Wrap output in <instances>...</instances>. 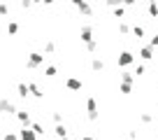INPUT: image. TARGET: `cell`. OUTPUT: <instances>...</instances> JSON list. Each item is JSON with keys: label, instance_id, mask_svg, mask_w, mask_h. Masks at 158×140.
<instances>
[{"label": "cell", "instance_id": "obj_1", "mask_svg": "<svg viewBox=\"0 0 158 140\" xmlns=\"http://www.w3.org/2000/svg\"><path fill=\"white\" fill-rule=\"evenodd\" d=\"M86 117H89V121H98L100 119V112H98V100L93 98V96H89L86 98Z\"/></svg>", "mask_w": 158, "mask_h": 140}, {"label": "cell", "instance_id": "obj_2", "mask_svg": "<svg viewBox=\"0 0 158 140\" xmlns=\"http://www.w3.org/2000/svg\"><path fill=\"white\" fill-rule=\"evenodd\" d=\"M44 65V54H40V51H33V54H28V61H26V68L28 70H37Z\"/></svg>", "mask_w": 158, "mask_h": 140}, {"label": "cell", "instance_id": "obj_3", "mask_svg": "<svg viewBox=\"0 0 158 140\" xmlns=\"http://www.w3.org/2000/svg\"><path fill=\"white\" fill-rule=\"evenodd\" d=\"M135 54L133 51H121V54L116 56V63H118V68H128V65H133L135 63Z\"/></svg>", "mask_w": 158, "mask_h": 140}, {"label": "cell", "instance_id": "obj_4", "mask_svg": "<svg viewBox=\"0 0 158 140\" xmlns=\"http://www.w3.org/2000/svg\"><path fill=\"white\" fill-rule=\"evenodd\" d=\"M70 2L77 7L79 14H84V16H91V14H93V7H91L89 0H70Z\"/></svg>", "mask_w": 158, "mask_h": 140}, {"label": "cell", "instance_id": "obj_5", "mask_svg": "<svg viewBox=\"0 0 158 140\" xmlns=\"http://www.w3.org/2000/svg\"><path fill=\"white\" fill-rule=\"evenodd\" d=\"M0 112L2 115H16V105L12 103V100H7V98H0Z\"/></svg>", "mask_w": 158, "mask_h": 140}, {"label": "cell", "instance_id": "obj_6", "mask_svg": "<svg viewBox=\"0 0 158 140\" xmlns=\"http://www.w3.org/2000/svg\"><path fill=\"white\" fill-rule=\"evenodd\" d=\"M79 37H81V42H84V45H86V42H91V40H95V37H93V26H89V24L81 26V30H79Z\"/></svg>", "mask_w": 158, "mask_h": 140}, {"label": "cell", "instance_id": "obj_7", "mask_svg": "<svg viewBox=\"0 0 158 140\" xmlns=\"http://www.w3.org/2000/svg\"><path fill=\"white\" fill-rule=\"evenodd\" d=\"M137 54H139V59H142V61H153V59H156V56H153V47H151V45L139 47Z\"/></svg>", "mask_w": 158, "mask_h": 140}, {"label": "cell", "instance_id": "obj_8", "mask_svg": "<svg viewBox=\"0 0 158 140\" xmlns=\"http://www.w3.org/2000/svg\"><path fill=\"white\" fill-rule=\"evenodd\" d=\"M19 138H21V140H37L40 135L33 131V126H23V129L19 131Z\"/></svg>", "mask_w": 158, "mask_h": 140}, {"label": "cell", "instance_id": "obj_9", "mask_svg": "<svg viewBox=\"0 0 158 140\" xmlns=\"http://www.w3.org/2000/svg\"><path fill=\"white\" fill-rule=\"evenodd\" d=\"M16 119H19L21 126H33V119H30V115H28L26 110H19V112H16Z\"/></svg>", "mask_w": 158, "mask_h": 140}, {"label": "cell", "instance_id": "obj_10", "mask_svg": "<svg viewBox=\"0 0 158 140\" xmlns=\"http://www.w3.org/2000/svg\"><path fill=\"white\" fill-rule=\"evenodd\" d=\"M65 86H68L70 91H81V80H77V77H68V80H65Z\"/></svg>", "mask_w": 158, "mask_h": 140}, {"label": "cell", "instance_id": "obj_11", "mask_svg": "<svg viewBox=\"0 0 158 140\" xmlns=\"http://www.w3.org/2000/svg\"><path fill=\"white\" fill-rule=\"evenodd\" d=\"M16 94H19L21 98H28L30 96V86L26 84V82H19V84H16Z\"/></svg>", "mask_w": 158, "mask_h": 140}, {"label": "cell", "instance_id": "obj_12", "mask_svg": "<svg viewBox=\"0 0 158 140\" xmlns=\"http://www.w3.org/2000/svg\"><path fill=\"white\" fill-rule=\"evenodd\" d=\"M28 86H30V96H33V98H42V91H40V86L35 84V82H28Z\"/></svg>", "mask_w": 158, "mask_h": 140}, {"label": "cell", "instance_id": "obj_13", "mask_svg": "<svg viewBox=\"0 0 158 140\" xmlns=\"http://www.w3.org/2000/svg\"><path fill=\"white\" fill-rule=\"evenodd\" d=\"M118 91H121L123 96L133 94V84H130V82H121V84H118Z\"/></svg>", "mask_w": 158, "mask_h": 140}, {"label": "cell", "instance_id": "obj_14", "mask_svg": "<svg viewBox=\"0 0 158 140\" xmlns=\"http://www.w3.org/2000/svg\"><path fill=\"white\" fill-rule=\"evenodd\" d=\"M102 68H105L102 59H93V61H91V70H93V72H100Z\"/></svg>", "mask_w": 158, "mask_h": 140}, {"label": "cell", "instance_id": "obj_15", "mask_svg": "<svg viewBox=\"0 0 158 140\" xmlns=\"http://www.w3.org/2000/svg\"><path fill=\"white\" fill-rule=\"evenodd\" d=\"M54 133L58 135V138H68V129H65V124H56Z\"/></svg>", "mask_w": 158, "mask_h": 140}, {"label": "cell", "instance_id": "obj_16", "mask_svg": "<svg viewBox=\"0 0 158 140\" xmlns=\"http://www.w3.org/2000/svg\"><path fill=\"white\" fill-rule=\"evenodd\" d=\"M121 82H130V84H135V72L123 70V72H121Z\"/></svg>", "mask_w": 158, "mask_h": 140}, {"label": "cell", "instance_id": "obj_17", "mask_svg": "<svg viewBox=\"0 0 158 140\" xmlns=\"http://www.w3.org/2000/svg\"><path fill=\"white\" fill-rule=\"evenodd\" d=\"M147 12H149V16H153V19H158V2H149Z\"/></svg>", "mask_w": 158, "mask_h": 140}, {"label": "cell", "instance_id": "obj_18", "mask_svg": "<svg viewBox=\"0 0 158 140\" xmlns=\"http://www.w3.org/2000/svg\"><path fill=\"white\" fill-rule=\"evenodd\" d=\"M118 33H121V35H128V33H133V28H130V24H126V21H121V24H118Z\"/></svg>", "mask_w": 158, "mask_h": 140}, {"label": "cell", "instance_id": "obj_19", "mask_svg": "<svg viewBox=\"0 0 158 140\" xmlns=\"http://www.w3.org/2000/svg\"><path fill=\"white\" fill-rule=\"evenodd\" d=\"M123 16H126V7L123 5L114 7V19H123Z\"/></svg>", "mask_w": 158, "mask_h": 140}, {"label": "cell", "instance_id": "obj_20", "mask_svg": "<svg viewBox=\"0 0 158 140\" xmlns=\"http://www.w3.org/2000/svg\"><path fill=\"white\" fill-rule=\"evenodd\" d=\"M86 51H89V54H95V51H98V40L86 42Z\"/></svg>", "mask_w": 158, "mask_h": 140}, {"label": "cell", "instance_id": "obj_21", "mask_svg": "<svg viewBox=\"0 0 158 140\" xmlns=\"http://www.w3.org/2000/svg\"><path fill=\"white\" fill-rule=\"evenodd\" d=\"M7 33L16 35V33H19V24H16V21H10V24H7Z\"/></svg>", "mask_w": 158, "mask_h": 140}, {"label": "cell", "instance_id": "obj_22", "mask_svg": "<svg viewBox=\"0 0 158 140\" xmlns=\"http://www.w3.org/2000/svg\"><path fill=\"white\" fill-rule=\"evenodd\" d=\"M44 51H47V54H54V51H56V42L54 40H47L44 42Z\"/></svg>", "mask_w": 158, "mask_h": 140}, {"label": "cell", "instance_id": "obj_23", "mask_svg": "<svg viewBox=\"0 0 158 140\" xmlns=\"http://www.w3.org/2000/svg\"><path fill=\"white\" fill-rule=\"evenodd\" d=\"M33 131H35L37 135H44V126L40 124V121H33Z\"/></svg>", "mask_w": 158, "mask_h": 140}, {"label": "cell", "instance_id": "obj_24", "mask_svg": "<svg viewBox=\"0 0 158 140\" xmlns=\"http://www.w3.org/2000/svg\"><path fill=\"white\" fill-rule=\"evenodd\" d=\"M139 121H142V124H151V121H153V117L149 115V112H142V115H139Z\"/></svg>", "mask_w": 158, "mask_h": 140}, {"label": "cell", "instance_id": "obj_25", "mask_svg": "<svg viewBox=\"0 0 158 140\" xmlns=\"http://www.w3.org/2000/svg\"><path fill=\"white\" fill-rule=\"evenodd\" d=\"M44 75L47 77H56V65H47V68H44Z\"/></svg>", "mask_w": 158, "mask_h": 140}, {"label": "cell", "instance_id": "obj_26", "mask_svg": "<svg viewBox=\"0 0 158 140\" xmlns=\"http://www.w3.org/2000/svg\"><path fill=\"white\" fill-rule=\"evenodd\" d=\"M133 35L135 37H144V28L142 26H133Z\"/></svg>", "mask_w": 158, "mask_h": 140}, {"label": "cell", "instance_id": "obj_27", "mask_svg": "<svg viewBox=\"0 0 158 140\" xmlns=\"http://www.w3.org/2000/svg\"><path fill=\"white\" fill-rule=\"evenodd\" d=\"M10 14V5L7 2H0V16H7Z\"/></svg>", "mask_w": 158, "mask_h": 140}, {"label": "cell", "instance_id": "obj_28", "mask_svg": "<svg viewBox=\"0 0 158 140\" xmlns=\"http://www.w3.org/2000/svg\"><path fill=\"white\" fill-rule=\"evenodd\" d=\"M105 2H107L112 10H114V7H118V5H123V0H105Z\"/></svg>", "mask_w": 158, "mask_h": 140}, {"label": "cell", "instance_id": "obj_29", "mask_svg": "<svg viewBox=\"0 0 158 140\" xmlns=\"http://www.w3.org/2000/svg\"><path fill=\"white\" fill-rule=\"evenodd\" d=\"M2 140H21V138L16 133H5V135H2Z\"/></svg>", "mask_w": 158, "mask_h": 140}, {"label": "cell", "instance_id": "obj_30", "mask_svg": "<svg viewBox=\"0 0 158 140\" xmlns=\"http://www.w3.org/2000/svg\"><path fill=\"white\" fill-rule=\"evenodd\" d=\"M144 72H147V65H137V68H135V75H144Z\"/></svg>", "mask_w": 158, "mask_h": 140}, {"label": "cell", "instance_id": "obj_31", "mask_svg": "<svg viewBox=\"0 0 158 140\" xmlns=\"http://www.w3.org/2000/svg\"><path fill=\"white\" fill-rule=\"evenodd\" d=\"M51 117H54V121H56V124H63V115H60V112H54Z\"/></svg>", "mask_w": 158, "mask_h": 140}, {"label": "cell", "instance_id": "obj_32", "mask_svg": "<svg viewBox=\"0 0 158 140\" xmlns=\"http://www.w3.org/2000/svg\"><path fill=\"white\" fill-rule=\"evenodd\" d=\"M149 45H151V47H153V49H156V47H158V35H153L151 40H149Z\"/></svg>", "mask_w": 158, "mask_h": 140}, {"label": "cell", "instance_id": "obj_33", "mask_svg": "<svg viewBox=\"0 0 158 140\" xmlns=\"http://www.w3.org/2000/svg\"><path fill=\"white\" fill-rule=\"evenodd\" d=\"M30 5H33V0H21V7H23V10H28Z\"/></svg>", "mask_w": 158, "mask_h": 140}, {"label": "cell", "instance_id": "obj_34", "mask_svg": "<svg viewBox=\"0 0 158 140\" xmlns=\"http://www.w3.org/2000/svg\"><path fill=\"white\" fill-rule=\"evenodd\" d=\"M123 5L126 7H135V5H137V0H123Z\"/></svg>", "mask_w": 158, "mask_h": 140}, {"label": "cell", "instance_id": "obj_35", "mask_svg": "<svg viewBox=\"0 0 158 140\" xmlns=\"http://www.w3.org/2000/svg\"><path fill=\"white\" fill-rule=\"evenodd\" d=\"M128 140H137V133H135V131H130V133H128Z\"/></svg>", "mask_w": 158, "mask_h": 140}, {"label": "cell", "instance_id": "obj_36", "mask_svg": "<svg viewBox=\"0 0 158 140\" xmlns=\"http://www.w3.org/2000/svg\"><path fill=\"white\" fill-rule=\"evenodd\" d=\"M42 2H44V5H54L56 0H42Z\"/></svg>", "mask_w": 158, "mask_h": 140}, {"label": "cell", "instance_id": "obj_37", "mask_svg": "<svg viewBox=\"0 0 158 140\" xmlns=\"http://www.w3.org/2000/svg\"><path fill=\"white\" fill-rule=\"evenodd\" d=\"M81 140H95V138H91V135H84V138H81Z\"/></svg>", "mask_w": 158, "mask_h": 140}, {"label": "cell", "instance_id": "obj_38", "mask_svg": "<svg viewBox=\"0 0 158 140\" xmlns=\"http://www.w3.org/2000/svg\"><path fill=\"white\" fill-rule=\"evenodd\" d=\"M40 2H42V0H33V5H40Z\"/></svg>", "mask_w": 158, "mask_h": 140}, {"label": "cell", "instance_id": "obj_39", "mask_svg": "<svg viewBox=\"0 0 158 140\" xmlns=\"http://www.w3.org/2000/svg\"><path fill=\"white\" fill-rule=\"evenodd\" d=\"M147 2H156V0H147Z\"/></svg>", "mask_w": 158, "mask_h": 140}, {"label": "cell", "instance_id": "obj_40", "mask_svg": "<svg viewBox=\"0 0 158 140\" xmlns=\"http://www.w3.org/2000/svg\"><path fill=\"white\" fill-rule=\"evenodd\" d=\"M60 140H70V138H60Z\"/></svg>", "mask_w": 158, "mask_h": 140}, {"label": "cell", "instance_id": "obj_41", "mask_svg": "<svg viewBox=\"0 0 158 140\" xmlns=\"http://www.w3.org/2000/svg\"><path fill=\"white\" fill-rule=\"evenodd\" d=\"M156 129H158V124H156Z\"/></svg>", "mask_w": 158, "mask_h": 140}, {"label": "cell", "instance_id": "obj_42", "mask_svg": "<svg viewBox=\"0 0 158 140\" xmlns=\"http://www.w3.org/2000/svg\"><path fill=\"white\" fill-rule=\"evenodd\" d=\"M156 2H158V0H156Z\"/></svg>", "mask_w": 158, "mask_h": 140}]
</instances>
